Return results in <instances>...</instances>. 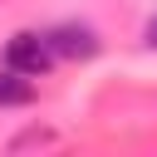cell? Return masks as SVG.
<instances>
[{"label":"cell","instance_id":"3","mask_svg":"<svg viewBox=\"0 0 157 157\" xmlns=\"http://www.w3.org/2000/svg\"><path fill=\"white\" fill-rule=\"evenodd\" d=\"M34 98H39L34 78H25V74H15V69L0 64V108H29Z\"/></svg>","mask_w":157,"mask_h":157},{"label":"cell","instance_id":"4","mask_svg":"<svg viewBox=\"0 0 157 157\" xmlns=\"http://www.w3.org/2000/svg\"><path fill=\"white\" fill-rule=\"evenodd\" d=\"M142 44L157 49V15H147V25H142Z\"/></svg>","mask_w":157,"mask_h":157},{"label":"cell","instance_id":"1","mask_svg":"<svg viewBox=\"0 0 157 157\" xmlns=\"http://www.w3.org/2000/svg\"><path fill=\"white\" fill-rule=\"evenodd\" d=\"M5 69H15V74H25V78H44L59 59H54V49H49V39L39 34V29H15L10 39H5V59H0Z\"/></svg>","mask_w":157,"mask_h":157},{"label":"cell","instance_id":"2","mask_svg":"<svg viewBox=\"0 0 157 157\" xmlns=\"http://www.w3.org/2000/svg\"><path fill=\"white\" fill-rule=\"evenodd\" d=\"M44 39H49L54 59H69V64H88L103 54V34L83 20H59L54 29H44Z\"/></svg>","mask_w":157,"mask_h":157}]
</instances>
